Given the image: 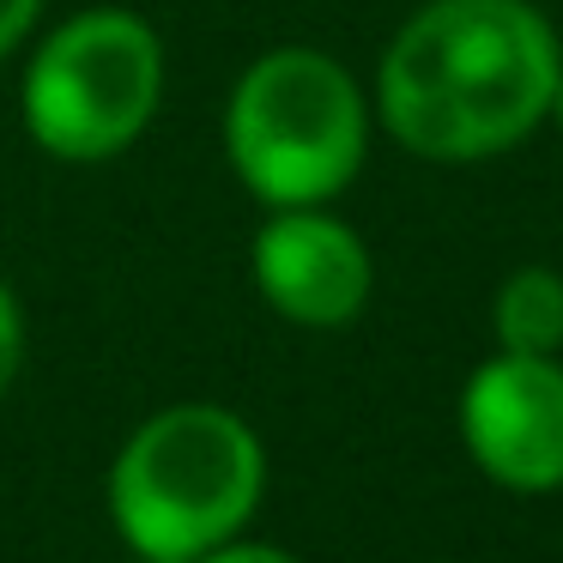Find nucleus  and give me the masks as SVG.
I'll list each match as a JSON object with an SVG mask.
<instances>
[{
	"instance_id": "nucleus-1",
	"label": "nucleus",
	"mask_w": 563,
	"mask_h": 563,
	"mask_svg": "<svg viewBox=\"0 0 563 563\" xmlns=\"http://www.w3.org/2000/svg\"><path fill=\"white\" fill-rule=\"evenodd\" d=\"M563 43L533 0H424L376 67V122L424 164H485L545 128Z\"/></svg>"
},
{
	"instance_id": "nucleus-8",
	"label": "nucleus",
	"mask_w": 563,
	"mask_h": 563,
	"mask_svg": "<svg viewBox=\"0 0 563 563\" xmlns=\"http://www.w3.org/2000/svg\"><path fill=\"white\" fill-rule=\"evenodd\" d=\"M19 369H25V309H19L13 285L0 279V400L19 382Z\"/></svg>"
},
{
	"instance_id": "nucleus-11",
	"label": "nucleus",
	"mask_w": 563,
	"mask_h": 563,
	"mask_svg": "<svg viewBox=\"0 0 563 563\" xmlns=\"http://www.w3.org/2000/svg\"><path fill=\"white\" fill-rule=\"evenodd\" d=\"M545 122L563 134V74H558V91H551V115H545Z\"/></svg>"
},
{
	"instance_id": "nucleus-10",
	"label": "nucleus",
	"mask_w": 563,
	"mask_h": 563,
	"mask_svg": "<svg viewBox=\"0 0 563 563\" xmlns=\"http://www.w3.org/2000/svg\"><path fill=\"white\" fill-rule=\"evenodd\" d=\"M37 19H43V0H0V62L31 37Z\"/></svg>"
},
{
	"instance_id": "nucleus-6",
	"label": "nucleus",
	"mask_w": 563,
	"mask_h": 563,
	"mask_svg": "<svg viewBox=\"0 0 563 563\" xmlns=\"http://www.w3.org/2000/svg\"><path fill=\"white\" fill-rule=\"evenodd\" d=\"M249 273L273 316L297 328H345L376 291L369 243L328 207H273L249 243Z\"/></svg>"
},
{
	"instance_id": "nucleus-5",
	"label": "nucleus",
	"mask_w": 563,
	"mask_h": 563,
	"mask_svg": "<svg viewBox=\"0 0 563 563\" xmlns=\"http://www.w3.org/2000/svg\"><path fill=\"white\" fill-rule=\"evenodd\" d=\"M461 449L515 497L563 490V357L497 352L461 388Z\"/></svg>"
},
{
	"instance_id": "nucleus-2",
	"label": "nucleus",
	"mask_w": 563,
	"mask_h": 563,
	"mask_svg": "<svg viewBox=\"0 0 563 563\" xmlns=\"http://www.w3.org/2000/svg\"><path fill=\"white\" fill-rule=\"evenodd\" d=\"M267 497V449L243 412L176 400L115 449L110 521L140 563H188L236 539Z\"/></svg>"
},
{
	"instance_id": "nucleus-3",
	"label": "nucleus",
	"mask_w": 563,
	"mask_h": 563,
	"mask_svg": "<svg viewBox=\"0 0 563 563\" xmlns=\"http://www.w3.org/2000/svg\"><path fill=\"white\" fill-rule=\"evenodd\" d=\"M369 110L352 67L309 43H279L224 98V158L261 207H328L369 158Z\"/></svg>"
},
{
	"instance_id": "nucleus-9",
	"label": "nucleus",
	"mask_w": 563,
	"mask_h": 563,
	"mask_svg": "<svg viewBox=\"0 0 563 563\" xmlns=\"http://www.w3.org/2000/svg\"><path fill=\"white\" fill-rule=\"evenodd\" d=\"M188 563H303L297 551H285V545H267V539H224V545H212V551H200V558H188Z\"/></svg>"
},
{
	"instance_id": "nucleus-4",
	"label": "nucleus",
	"mask_w": 563,
	"mask_h": 563,
	"mask_svg": "<svg viewBox=\"0 0 563 563\" xmlns=\"http://www.w3.org/2000/svg\"><path fill=\"white\" fill-rule=\"evenodd\" d=\"M164 103V37L128 7L62 19L19 79L25 134L62 164H110Z\"/></svg>"
},
{
	"instance_id": "nucleus-7",
	"label": "nucleus",
	"mask_w": 563,
	"mask_h": 563,
	"mask_svg": "<svg viewBox=\"0 0 563 563\" xmlns=\"http://www.w3.org/2000/svg\"><path fill=\"white\" fill-rule=\"evenodd\" d=\"M490 333L497 352H563V273L558 267H515L490 297Z\"/></svg>"
}]
</instances>
